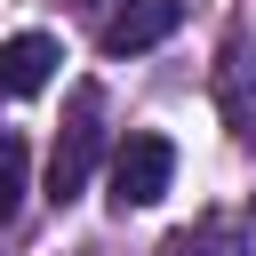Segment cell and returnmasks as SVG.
<instances>
[{
  "label": "cell",
  "mask_w": 256,
  "mask_h": 256,
  "mask_svg": "<svg viewBox=\"0 0 256 256\" xmlns=\"http://www.w3.org/2000/svg\"><path fill=\"white\" fill-rule=\"evenodd\" d=\"M24 168H32V152H24V136L16 128H0V224L24 208Z\"/></svg>",
  "instance_id": "6"
},
{
  "label": "cell",
  "mask_w": 256,
  "mask_h": 256,
  "mask_svg": "<svg viewBox=\"0 0 256 256\" xmlns=\"http://www.w3.org/2000/svg\"><path fill=\"white\" fill-rule=\"evenodd\" d=\"M72 8H88V0H72Z\"/></svg>",
  "instance_id": "8"
},
{
  "label": "cell",
  "mask_w": 256,
  "mask_h": 256,
  "mask_svg": "<svg viewBox=\"0 0 256 256\" xmlns=\"http://www.w3.org/2000/svg\"><path fill=\"white\" fill-rule=\"evenodd\" d=\"M56 64H64V48H56L48 32H16V40H0V88H8V96H40V88L56 80Z\"/></svg>",
  "instance_id": "4"
},
{
  "label": "cell",
  "mask_w": 256,
  "mask_h": 256,
  "mask_svg": "<svg viewBox=\"0 0 256 256\" xmlns=\"http://www.w3.org/2000/svg\"><path fill=\"white\" fill-rule=\"evenodd\" d=\"M160 256H240V232L232 224H200V232H176Z\"/></svg>",
  "instance_id": "7"
},
{
  "label": "cell",
  "mask_w": 256,
  "mask_h": 256,
  "mask_svg": "<svg viewBox=\"0 0 256 256\" xmlns=\"http://www.w3.org/2000/svg\"><path fill=\"white\" fill-rule=\"evenodd\" d=\"M216 104H224V120H232L240 136H256V56H248V40L224 48V64H216Z\"/></svg>",
  "instance_id": "5"
},
{
  "label": "cell",
  "mask_w": 256,
  "mask_h": 256,
  "mask_svg": "<svg viewBox=\"0 0 256 256\" xmlns=\"http://www.w3.org/2000/svg\"><path fill=\"white\" fill-rule=\"evenodd\" d=\"M96 160H104V88L80 80V88H72V112H64V128H56V152H48V200H56V208L80 200V184L96 176Z\"/></svg>",
  "instance_id": "1"
},
{
  "label": "cell",
  "mask_w": 256,
  "mask_h": 256,
  "mask_svg": "<svg viewBox=\"0 0 256 256\" xmlns=\"http://www.w3.org/2000/svg\"><path fill=\"white\" fill-rule=\"evenodd\" d=\"M168 176H176V144L152 136V128H136V136L112 152V208H120V216H128V208H152V200L168 192Z\"/></svg>",
  "instance_id": "2"
},
{
  "label": "cell",
  "mask_w": 256,
  "mask_h": 256,
  "mask_svg": "<svg viewBox=\"0 0 256 256\" xmlns=\"http://www.w3.org/2000/svg\"><path fill=\"white\" fill-rule=\"evenodd\" d=\"M176 24H184V0H120L96 40H104V56H144V48H160Z\"/></svg>",
  "instance_id": "3"
}]
</instances>
